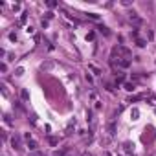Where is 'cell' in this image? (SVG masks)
Returning <instances> with one entry per match:
<instances>
[{
	"mask_svg": "<svg viewBox=\"0 0 156 156\" xmlns=\"http://www.w3.org/2000/svg\"><path fill=\"white\" fill-rule=\"evenodd\" d=\"M88 17L92 18V20H99V15H95V13H88Z\"/></svg>",
	"mask_w": 156,
	"mask_h": 156,
	"instance_id": "obj_21",
	"label": "cell"
},
{
	"mask_svg": "<svg viewBox=\"0 0 156 156\" xmlns=\"http://www.w3.org/2000/svg\"><path fill=\"white\" fill-rule=\"evenodd\" d=\"M120 53H121V55H125V57H129V55H130V50H129V48H125V46H120Z\"/></svg>",
	"mask_w": 156,
	"mask_h": 156,
	"instance_id": "obj_11",
	"label": "cell"
},
{
	"mask_svg": "<svg viewBox=\"0 0 156 156\" xmlns=\"http://www.w3.org/2000/svg\"><path fill=\"white\" fill-rule=\"evenodd\" d=\"M86 41H94V33H92V31L86 35Z\"/></svg>",
	"mask_w": 156,
	"mask_h": 156,
	"instance_id": "obj_25",
	"label": "cell"
},
{
	"mask_svg": "<svg viewBox=\"0 0 156 156\" xmlns=\"http://www.w3.org/2000/svg\"><path fill=\"white\" fill-rule=\"evenodd\" d=\"M123 81H125V73L118 72V73H116V83H123Z\"/></svg>",
	"mask_w": 156,
	"mask_h": 156,
	"instance_id": "obj_7",
	"label": "cell"
},
{
	"mask_svg": "<svg viewBox=\"0 0 156 156\" xmlns=\"http://www.w3.org/2000/svg\"><path fill=\"white\" fill-rule=\"evenodd\" d=\"M97 29H99V31H101V33L105 35V37H108V35H110V31H108V28H105V26H99V28H97Z\"/></svg>",
	"mask_w": 156,
	"mask_h": 156,
	"instance_id": "obj_15",
	"label": "cell"
},
{
	"mask_svg": "<svg viewBox=\"0 0 156 156\" xmlns=\"http://www.w3.org/2000/svg\"><path fill=\"white\" fill-rule=\"evenodd\" d=\"M20 97H22V101H28V99H29V92H28L26 88H22V90H20Z\"/></svg>",
	"mask_w": 156,
	"mask_h": 156,
	"instance_id": "obj_6",
	"label": "cell"
},
{
	"mask_svg": "<svg viewBox=\"0 0 156 156\" xmlns=\"http://www.w3.org/2000/svg\"><path fill=\"white\" fill-rule=\"evenodd\" d=\"M125 90H127V92H134V90H136L134 83H125Z\"/></svg>",
	"mask_w": 156,
	"mask_h": 156,
	"instance_id": "obj_14",
	"label": "cell"
},
{
	"mask_svg": "<svg viewBox=\"0 0 156 156\" xmlns=\"http://www.w3.org/2000/svg\"><path fill=\"white\" fill-rule=\"evenodd\" d=\"M85 156H92V154H90V152H88V154H85Z\"/></svg>",
	"mask_w": 156,
	"mask_h": 156,
	"instance_id": "obj_30",
	"label": "cell"
},
{
	"mask_svg": "<svg viewBox=\"0 0 156 156\" xmlns=\"http://www.w3.org/2000/svg\"><path fill=\"white\" fill-rule=\"evenodd\" d=\"M26 20H28V13H22L20 15V24H24Z\"/></svg>",
	"mask_w": 156,
	"mask_h": 156,
	"instance_id": "obj_20",
	"label": "cell"
},
{
	"mask_svg": "<svg viewBox=\"0 0 156 156\" xmlns=\"http://www.w3.org/2000/svg\"><path fill=\"white\" fill-rule=\"evenodd\" d=\"M8 37H9V41H11V42H17V41H18V35H17V31H11Z\"/></svg>",
	"mask_w": 156,
	"mask_h": 156,
	"instance_id": "obj_12",
	"label": "cell"
},
{
	"mask_svg": "<svg viewBox=\"0 0 156 156\" xmlns=\"http://www.w3.org/2000/svg\"><path fill=\"white\" fill-rule=\"evenodd\" d=\"M108 134H110V136H114V134H116V123H114V121H110V123H108Z\"/></svg>",
	"mask_w": 156,
	"mask_h": 156,
	"instance_id": "obj_8",
	"label": "cell"
},
{
	"mask_svg": "<svg viewBox=\"0 0 156 156\" xmlns=\"http://www.w3.org/2000/svg\"><path fill=\"white\" fill-rule=\"evenodd\" d=\"M8 61H15V55L13 53H8Z\"/></svg>",
	"mask_w": 156,
	"mask_h": 156,
	"instance_id": "obj_27",
	"label": "cell"
},
{
	"mask_svg": "<svg viewBox=\"0 0 156 156\" xmlns=\"http://www.w3.org/2000/svg\"><path fill=\"white\" fill-rule=\"evenodd\" d=\"M130 37L138 39V29H136V28H132V29H130Z\"/></svg>",
	"mask_w": 156,
	"mask_h": 156,
	"instance_id": "obj_19",
	"label": "cell"
},
{
	"mask_svg": "<svg viewBox=\"0 0 156 156\" xmlns=\"http://www.w3.org/2000/svg\"><path fill=\"white\" fill-rule=\"evenodd\" d=\"M105 156H110V154H108V152H107V154H105Z\"/></svg>",
	"mask_w": 156,
	"mask_h": 156,
	"instance_id": "obj_31",
	"label": "cell"
},
{
	"mask_svg": "<svg viewBox=\"0 0 156 156\" xmlns=\"http://www.w3.org/2000/svg\"><path fill=\"white\" fill-rule=\"evenodd\" d=\"M41 24H42V28H48V20H44V18L41 20Z\"/></svg>",
	"mask_w": 156,
	"mask_h": 156,
	"instance_id": "obj_28",
	"label": "cell"
},
{
	"mask_svg": "<svg viewBox=\"0 0 156 156\" xmlns=\"http://www.w3.org/2000/svg\"><path fill=\"white\" fill-rule=\"evenodd\" d=\"M51 18H53V13L48 11V13H46V20H51Z\"/></svg>",
	"mask_w": 156,
	"mask_h": 156,
	"instance_id": "obj_24",
	"label": "cell"
},
{
	"mask_svg": "<svg viewBox=\"0 0 156 156\" xmlns=\"http://www.w3.org/2000/svg\"><path fill=\"white\" fill-rule=\"evenodd\" d=\"M120 156H123V154H120Z\"/></svg>",
	"mask_w": 156,
	"mask_h": 156,
	"instance_id": "obj_32",
	"label": "cell"
},
{
	"mask_svg": "<svg viewBox=\"0 0 156 156\" xmlns=\"http://www.w3.org/2000/svg\"><path fill=\"white\" fill-rule=\"evenodd\" d=\"M11 147L17 149V151H20L22 149V140H20V136H11Z\"/></svg>",
	"mask_w": 156,
	"mask_h": 156,
	"instance_id": "obj_2",
	"label": "cell"
},
{
	"mask_svg": "<svg viewBox=\"0 0 156 156\" xmlns=\"http://www.w3.org/2000/svg\"><path fill=\"white\" fill-rule=\"evenodd\" d=\"M88 68H90V70H92L94 73H101V70H99V68H95L94 64H88Z\"/></svg>",
	"mask_w": 156,
	"mask_h": 156,
	"instance_id": "obj_18",
	"label": "cell"
},
{
	"mask_svg": "<svg viewBox=\"0 0 156 156\" xmlns=\"http://www.w3.org/2000/svg\"><path fill=\"white\" fill-rule=\"evenodd\" d=\"M130 118H132V120H138V118H140V110H138V108H132V110H130Z\"/></svg>",
	"mask_w": 156,
	"mask_h": 156,
	"instance_id": "obj_10",
	"label": "cell"
},
{
	"mask_svg": "<svg viewBox=\"0 0 156 156\" xmlns=\"http://www.w3.org/2000/svg\"><path fill=\"white\" fill-rule=\"evenodd\" d=\"M28 149H29V151H37V149H39V143H37L35 140H29V142H28Z\"/></svg>",
	"mask_w": 156,
	"mask_h": 156,
	"instance_id": "obj_5",
	"label": "cell"
},
{
	"mask_svg": "<svg viewBox=\"0 0 156 156\" xmlns=\"http://www.w3.org/2000/svg\"><path fill=\"white\" fill-rule=\"evenodd\" d=\"M136 44H138L140 48H145L147 46V41H145V39H136Z\"/></svg>",
	"mask_w": 156,
	"mask_h": 156,
	"instance_id": "obj_13",
	"label": "cell"
},
{
	"mask_svg": "<svg viewBox=\"0 0 156 156\" xmlns=\"http://www.w3.org/2000/svg\"><path fill=\"white\" fill-rule=\"evenodd\" d=\"M46 4H48V8H57V6H59L57 2H53V0H50V2H46Z\"/></svg>",
	"mask_w": 156,
	"mask_h": 156,
	"instance_id": "obj_22",
	"label": "cell"
},
{
	"mask_svg": "<svg viewBox=\"0 0 156 156\" xmlns=\"http://www.w3.org/2000/svg\"><path fill=\"white\" fill-rule=\"evenodd\" d=\"M22 73H24V68H17L15 70V75H22Z\"/></svg>",
	"mask_w": 156,
	"mask_h": 156,
	"instance_id": "obj_23",
	"label": "cell"
},
{
	"mask_svg": "<svg viewBox=\"0 0 156 156\" xmlns=\"http://www.w3.org/2000/svg\"><path fill=\"white\" fill-rule=\"evenodd\" d=\"M0 70L6 72V70H8V64H6V63H2V64H0Z\"/></svg>",
	"mask_w": 156,
	"mask_h": 156,
	"instance_id": "obj_26",
	"label": "cell"
},
{
	"mask_svg": "<svg viewBox=\"0 0 156 156\" xmlns=\"http://www.w3.org/2000/svg\"><path fill=\"white\" fill-rule=\"evenodd\" d=\"M123 149H125V152H132V149H134V145H132L130 142H125V143H123Z\"/></svg>",
	"mask_w": 156,
	"mask_h": 156,
	"instance_id": "obj_9",
	"label": "cell"
},
{
	"mask_svg": "<svg viewBox=\"0 0 156 156\" xmlns=\"http://www.w3.org/2000/svg\"><path fill=\"white\" fill-rule=\"evenodd\" d=\"M48 142H50V145H57V143H59V138H53V136H50Z\"/></svg>",
	"mask_w": 156,
	"mask_h": 156,
	"instance_id": "obj_16",
	"label": "cell"
},
{
	"mask_svg": "<svg viewBox=\"0 0 156 156\" xmlns=\"http://www.w3.org/2000/svg\"><path fill=\"white\" fill-rule=\"evenodd\" d=\"M118 66L123 68V70L129 68V66H130V59H127V57H120V59H118Z\"/></svg>",
	"mask_w": 156,
	"mask_h": 156,
	"instance_id": "obj_4",
	"label": "cell"
},
{
	"mask_svg": "<svg viewBox=\"0 0 156 156\" xmlns=\"http://www.w3.org/2000/svg\"><path fill=\"white\" fill-rule=\"evenodd\" d=\"M29 156H41V154H29Z\"/></svg>",
	"mask_w": 156,
	"mask_h": 156,
	"instance_id": "obj_29",
	"label": "cell"
},
{
	"mask_svg": "<svg viewBox=\"0 0 156 156\" xmlns=\"http://www.w3.org/2000/svg\"><path fill=\"white\" fill-rule=\"evenodd\" d=\"M75 125H77V120H75V118H72V120L68 121V125H66V130H64V134H66V136H70V134H72V130L75 129Z\"/></svg>",
	"mask_w": 156,
	"mask_h": 156,
	"instance_id": "obj_3",
	"label": "cell"
},
{
	"mask_svg": "<svg viewBox=\"0 0 156 156\" xmlns=\"http://www.w3.org/2000/svg\"><path fill=\"white\" fill-rule=\"evenodd\" d=\"M64 154H66V149H59L53 152V156H64Z\"/></svg>",
	"mask_w": 156,
	"mask_h": 156,
	"instance_id": "obj_17",
	"label": "cell"
},
{
	"mask_svg": "<svg viewBox=\"0 0 156 156\" xmlns=\"http://www.w3.org/2000/svg\"><path fill=\"white\" fill-rule=\"evenodd\" d=\"M129 20H130L134 26H142V24H143V18H142L138 13H134V11H130V13H129Z\"/></svg>",
	"mask_w": 156,
	"mask_h": 156,
	"instance_id": "obj_1",
	"label": "cell"
}]
</instances>
